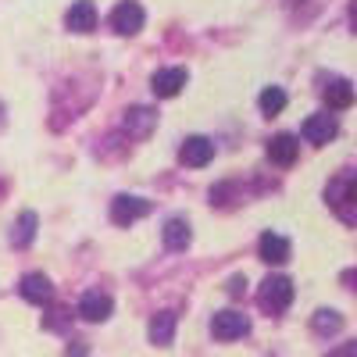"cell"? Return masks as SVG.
Returning a JSON list of instances; mask_svg holds the SVG:
<instances>
[{"instance_id": "1", "label": "cell", "mask_w": 357, "mask_h": 357, "mask_svg": "<svg viewBox=\"0 0 357 357\" xmlns=\"http://www.w3.org/2000/svg\"><path fill=\"white\" fill-rule=\"evenodd\" d=\"M257 301H261V307H264L268 314L286 311V307L293 304V282H289L286 275H268V279L261 282Z\"/></svg>"}, {"instance_id": "2", "label": "cell", "mask_w": 357, "mask_h": 357, "mask_svg": "<svg viewBox=\"0 0 357 357\" xmlns=\"http://www.w3.org/2000/svg\"><path fill=\"white\" fill-rule=\"evenodd\" d=\"M143 8L136 4V0H122L114 11H111V29L114 33H122V36H136L139 29H143Z\"/></svg>"}, {"instance_id": "3", "label": "cell", "mask_w": 357, "mask_h": 357, "mask_svg": "<svg viewBox=\"0 0 357 357\" xmlns=\"http://www.w3.org/2000/svg\"><path fill=\"white\" fill-rule=\"evenodd\" d=\"M211 333H215V340H240L250 333V318L240 311H218L211 321Z\"/></svg>"}, {"instance_id": "4", "label": "cell", "mask_w": 357, "mask_h": 357, "mask_svg": "<svg viewBox=\"0 0 357 357\" xmlns=\"http://www.w3.org/2000/svg\"><path fill=\"white\" fill-rule=\"evenodd\" d=\"M143 215H151V200H143V197H132V193H122V197H114L111 204V218L118 225H132L136 218Z\"/></svg>"}, {"instance_id": "5", "label": "cell", "mask_w": 357, "mask_h": 357, "mask_svg": "<svg viewBox=\"0 0 357 357\" xmlns=\"http://www.w3.org/2000/svg\"><path fill=\"white\" fill-rule=\"evenodd\" d=\"M304 139L307 143H314V146H321V143H329V139H336V132H340V122H336V114H311L307 122H304Z\"/></svg>"}, {"instance_id": "6", "label": "cell", "mask_w": 357, "mask_h": 357, "mask_svg": "<svg viewBox=\"0 0 357 357\" xmlns=\"http://www.w3.org/2000/svg\"><path fill=\"white\" fill-rule=\"evenodd\" d=\"M211 158H215V143L207 136H190L183 143V151H178V161H183L186 168H204Z\"/></svg>"}, {"instance_id": "7", "label": "cell", "mask_w": 357, "mask_h": 357, "mask_svg": "<svg viewBox=\"0 0 357 357\" xmlns=\"http://www.w3.org/2000/svg\"><path fill=\"white\" fill-rule=\"evenodd\" d=\"M114 311V301L107 293H100V289H89V293H82V301H79V314L86 318V321H107V314Z\"/></svg>"}, {"instance_id": "8", "label": "cell", "mask_w": 357, "mask_h": 357, "mask_svg": "<svg viewBox=\"0 0 357 357\" xmlns=\"http://www.w3.org/2000/svg\"><path fill=\"white\" fill-rule=\"evenodd\" d=\"M296 151H301V143H296L293 132H279V136L268 139V158H272V165H279V168H289L296 161Z\"/></svg>"}, {"instance_id": "9", "label": "cell", "mask_w": 357, "mask_h": 357, "mask_svg": "<svg viewBox=\"0 0 357 357\" xmlns=\"http://www.w3.org/2000/svg\"><path fill=\"white\" fill-rule=\"evenodd\" d=\"M18 289H22L25 301H29V304H36V307H43V304H50V301H54V286H50V279H47V275H40V272L25 275Z\"/></svg>"}, {"instance_id": "10", "label": "cell", "mask_w": 357, "mask_h": 357, "mask_svg": "<svg viewBox=\"0 0 357 357\" xmlns=\"http://www.w3.org/2000/svg\"><path fill=\"white\" fill-rule=\"evenodd\" d=\"M257 250H261V261H268V264L289 261V240H286V236H279V232H261Z\"/></svg>"}, {"instance_id": "11", "label": "cell", "mask_w": 357, "mask_h": 357, "mask_svg": "<svg viewBox=\"0 0 357 357\" xmlns=\"http://www.w3.org/2000/svg\"><path fill=\"white\" fill-rule=\"evenodd\" d=\"M151 86H154V93L158 97H175V93H183V86H186V68H161V72H154V79H151Z\"/></svg>"}, {"instance_id": "12", "label": "cell", "mask_w": 357, "mask_h": 357, "mask_svg": "<svg viewBox=\"0 0 357 357\" xmlns=\"http://www.w3.org/2000/svg\"><path fill=\"white\" fill-rule=\"evenodd\" d=\"M154 126H158V111L154 107H129L126 118H122V129L129 136H146Z\"/></svg>"}, {"instance_id": "13", "label": "cell", "mask_w": 357, "mask_h": 357, "mask_svg": "<svg viewBox=\"0 0 357 357\" xmlns=\"http://www.w3.org/2000/svg\"><path fill=\"white\" fill-rule=\"evenodd\" d=\"M68 29L72 33H89V29L97 25V8L89 4V0H75V4L68 8Z\"/></svg>"}, {"instance_id": "14", "label": "cell", "mask_w": 357, "mask_h": 357, "mask_svg": "<svg viewBox=\"0 0 357 357\" xmlns=\"http://www.w3.org/2000/svg\"><path fill=\"white\" fill-rule=\"evenodd\" d=\"M321 97L329 104V111H343V107L354 104V86L347 79H329V86L321 89Z\"/></svg>"}, {"instance_id": "15", "label": "cell", "mask_w": 357, "mask_h": 357, "mask_svg": "<svg viewBox=\"0 0 357 357\" xmlns=\"http://www.w3.org/2000/svg\"><path fill=\"white\" fill-rule=\"evenodd\" d=\"M172 336H175V311H158V314L151 318V343L168 347Z\"/></svg>"}, {"instance_id": "16", "label": "cell", "mask_w": 357, "mask_h": 357, "mask_svg": "<svg viewBox=\"0 0 357 357\" xmlns=\"http://www.w3.org/2000/svg\"><path fill=\"white\" fill-rule=\"evenodd\" d=\"M165 247L168 250H186L190 247V225H186V218H168L165 222Z\"/></svg>"}, {"instance_id": "17", "label": "cell", "mask_w": 357, "mask_h": 357, "mask_svg": "<svg viewBox=\"0 0 357 357\" xmlns=\"http://www.w3.org/2000/svg\"><path fill=\"white\" fill-rule=\"evenodd\" d=\"M33 236H36V215L33 211H22L18 222H15V232H11V243L15 247H29Z\"/></svg>"}, {"instance_id": "18", "label": "cell", "mask_w": 357, "mask_h": 357, "mask_svg": "<svg viewBox=\"0 0 357 357\" xmlns=\"http://www.w3.org/2000/svg\"><path fill=\"white\" fill-rule=\"evenodd\" d=\"M311 325H314V333H321V336H333V333H340L343 329V314L340 311H318L314 318H311Z\"/></svg>"}, {"instance_id": "19", "label": "cell", "mask_w": 357, "mask_h": 357, "mask_svg": "<svg viewBox=\"0 0 357 357\" xmlns=\"http://www.w3.org/2000/svg\"><path fill=\"white\" fill-rule=\"evenodd\" d=\"M286 107V89H279V86H268V89H261V111L272 118V114H279Z\"/></svg>"}, {"instance_id": "20", "label": "cell", "mask_w": 357, "mask_h": 357, "mask_svg": "<svg viewBox=\"0 0 357 357\" xmlns=\"http://www.w3.org/2000/svg\"><path fill=\"white\" fill-rule=\"evenodd\" d=\"M325 357H357V343H340L336 350H329Z\"/></svg>"}, {"instance_id": "21", "label": "cell", "mask_w": 357, "mask_h": 357, "mask_svg": "<svg viewBox=\"0 0 357 357\" xmlns=\"http://www.w3.org/2000/svg\"><path fill=\"white\" fill-rule=\"evenodd\" d=\"M243 286H247V282H243V275L229 279V293H232V296H240V293H243Z\"/></svg>"}, {"instance_id": "22", "label": "cell", "mask_w": 357, "mask_h": 357, "mask_svg": "<svg viewBox=\"0 0 357 357\" xmlns=\"http://www.w3.org/2000/svg\"><path fill=\"white\" fill-rule=\"evenodd\" d=\"M68 357H86V343H75V347L68 350Z\"/></svg>"}]
</instances>
